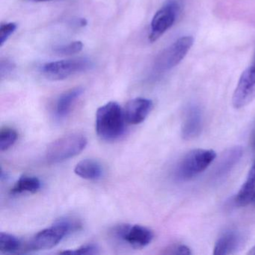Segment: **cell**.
<instances>
[{
	"label": "cell",
	"mask_w": 255,
	"mask_h": 255,
	"mask_svg": "<svg viewBox=\"0 0 255 255\" xmlns=\"http://www.w3.org/2000/svg\"><path fill=\"white\" fill-rule=\"evenodd\" d=\"M41 181L36 177L23 175L16 182L11 189L13 195L22 193H35L41 189Z\"/></svg>",
	"instance_id": "obj_17"
},
{
	"label": "cell",
	"mask_w": 255,
	"mask_h": 255,
	"mask_svg": "<svg viewBox=\"0 0 255 255\" xmlns=\"http://www.w3.org/2000/svg\"><path fill=\"white\" fill-rule=\"evenodd\" d=\"M17 25L15 23H2L0 26V47L8 41L11 35L17 29Z\"/></svg>",
	"instance_id": "obj_22"
},
{
	"label": "cell",
	"mask_w": 255,
	"mask_h": 255,
	"mask_svg": "<svg viewBox=\"0 0 255 255\" xmlns=\"http://www.w3.org/2000/svg\"><path fill=\"white\" fill-rule=\"evenodd\" d=\"M243 149L239 146L229 149L221 158V160L215 170L213 177L216 179H220L227 175L238 163L243 156Z\"/></svg>",
	"instance_id": "obj_13"
},
{
	"label": "cell",
	"mask_w": 255,
	"mask_h": 255,
	"mask_svg": "<svg viewBox=\"0 0 255 255\" xmlns=\"http://www.w3.org/2000/svg\"><path fill=\"white\" fill-rule=\"evenodd\" d=\"M216 157L214 150L196 149L183 156L175 169L176 178L187 181L205 171Z\"/></svg>",
	"instance_id": "obj_4"
},
{
	"label": "cell",
	"mask_w": 255,
	"mask_h": 255,
	"mask_svg": "<svg viewBox=\"0 0 255 255\" xmlns=\"http://www.w3.org/2000/svg\"><path fill=\"white\" fill-rule=\"evenodd\" d=\"M192 36H183L168 46L156 58L153 65L155 74H162L177 66L193 45Z\"/></svg>",
	"instance_id": "obj_5"
},
{
	"label": "cell",
	"mask_w": 255,
	"mask_h": 255,
	"mask_svg": "<svg viewBox=\"0 0 255 255\" xmlns=\"http://www.w3.org/2000/svg\"><path fill=\"white\" fill-rule=\"evenodd\" d=\"M83 89L82 87H76L64 92L60 95L56 104V116L59 119L67 117L71 113L73 106L76 101L83 95Z\"/></svg>",
	"instance_id": "obj_14"
},
{
	"label": "cell",
	"mask_w": 255,
	"mask_h": 255,
	"mask_svg": "<svg viewBox=\"0 0 255 255\" xmlns=\"http://www.w3.org/2000/svg\"><path fill=\"white\" fill-rule=\"evenodd\" d=\"M75 24L80 27H83L87 25V20L85 18H80L76 21Z\"/></svg>",
	"instance_id": "obj_25"
},
{
	"label": "cell",
	"mask_w": 255,
	"mask_h": 255,
	"mask_svg": "<svg viewBox=\"0 0 255 255\" xmlns=\"http://www.w3.org/2000/svg\"><path fill=\"white\" fill-rule=\"evenodd\" d=\"M81 227L80 221L74 218H61L52 226L37 233L29 243L26 251H41L53 249L67 236L78 231Z\"/></svg>",
	"instance_id": "obj_2"
},
{
	"label": "cell",
	"mask_w": 255,
	"mask_h": 255,
	"mask_svg": "<svg viewBox=\"0 0 255 255\" xmlns=\"http://www.w3.org/2000/svg\"><path fill=\"white\" fill-rule=\"evenodd\" d=\"M87 138L83 134L64 135L50 143L46 150V159L51 163H59L80 154L87 145Z\"/></svg>",
	"instance_id": "obj_3"
},
{
	"label": "cell",
	"mask_w": 255,
	"mask_h": 255,
	"mask_svg": "<svg viewBox=\"0 0 255 255\" xmlns=\"http://www.w3.org/2000/svg\"><path fill=\"white\" fill-rule=\"evenodd\" d=\"M83 44L80 41H74L68 44L59 45L55 47L54 52L58 55L62 56H70L77 54L83 50Z\"/></svg>",
	"instance_id": "obj_20"
},
{
	"label": "cell",
	"mask_w": 255,
	"mask_h": 255,
	"mask_svg": "<svg viewBox=\"0 0 255 255\" xmlns=\"http://www.w3.org/2000/svg\"><path fill=\"white\" fill-rule=\"evenodd\" d=\"M74 173L86 180H97L102 177L103 168L97 161L86 159L77 164L74 168Z\"/></svg>",
	"instance_id": "obj_16"
},
{
	"label": "cell",
	"mask_w": 255,
	"mask_h": 255,
	"mask_svg": "<svg viewBox=\"0 0 255 255\" xmlns=\"http://www.w3.org/2000/svg\"><path fill=\"white\" fill-rule=\"evenodd\" d=\"M248 254L251 255H255V246L250 249V251H249V252H248Z\"/></svg>",
	"instance_id": "obj_27"
},
{
	"label": "cell",
	"mask_w": 255,
	"mask_h": 255,
	"mask_svg": "<svg viewBox=\"0 0 255 255\" xmlns=\"http://www.w3.org/2000/svg\"><path fill=\"white\" fill-rule=\"evenodd\" d=\"M17 133L12 128H2L0 132V150L5 151L15 143Z\"/></svg>",
	"instance_id": "obj_19"
},
{
	"label": "cell",
	"mask_w": 255,
	"mask_h": 255,
	"mask_svg": "<svg viewBox=\"0 0 255 255\" xmlns=\"http://www.w3.org/2000/svg\"><path fill=\"white\" fill-rule=\"evenodd\" d=\"M251 147L253 150H255V129H253V132H252V135H251Z\"/></svg>",
	"instance_id": "obj_26"
},
{
	"label": "cell",
	"mask_w": 255,
	"mask_h": 255,
	"mask_svg": "<svg viewBox=\"0 0 255 255\" xmlns=\"http://www.w3.org/2000/svg\"><path fill=\"white\" fill-rule=\"evenodd\" d=\"M255 196V160L250 168L247 179L235 198L237 206L244 207L253 201Z\"/></svg>",
	"instance_id": "obj_15"
},
{
	"label": "cell",
	"mask_w": 255,
	"mask_h": 255,
	"mask_svg": "<svg viewBox=\"0 0 255 255\" xmlns=\"http://www.w3.org/2000/svg\"><path fill=\"white\" fill-rule=\"evenodd\" d=\"M92 67V62L89 59L80 58L49 62L43 65L41 72L49 80H62L77 73L88 71Z\"/></svg>",
	"instance_id": "obj_8"
},
{
	"label": "cell",
	"mask_w": 255,
	"mask_h": 255,
	"mask_svg": "<svg viewBox=\"0 0 255 255\" xmlns=\"http://www.w3.org/2000/svg\"><path fill=\"white\" fill-rule=\"evenodd\" d=\"M153 102L147 98H137L128 101L124 113L125 119L130 125H138L147 119L153 109Z\"/></svg>",
	"instance_id": "obj_10"
},
{
	"label": "cell",
	"mask_w": 255,
	"mask_h": 255,
	"mask_svg": "<svg viewBox=\"0 0 255 255\" xmlns=\"http://www.w3.org/2000/svg\"><path fill=\"white\" fill-rule=\"evenodd\" d=\"M15 64L11 59L5 58L2 59L0 62V76L1 78L4 79L8 77L15 69Z\"/></svg>",
	"instance_id": "obj_23"
},
{
	"label": "cell",
	"mask_w": 255,
	"mask_h": 255,
	"mask_svg": "<svg viewBox=\"0 0 255 255\" xmlns=\"http://www.w3.org/2000/svg\"><path fill=\"white\" fill-rule=\"evenodd\" d=\"M165 255H191L190 249L184 245H174L170 246L165 249V252H162Z\"/></svg>",
	"instance_id": "obj_24"
},
{
	"label": "cell",
	"mask_w": 255,
	"mask_h": 255,
	"mask_svg": "<svg viewBox=\"0 0 255 255\" xmlns=\"http://www.w3.org/2000/svg\"><path fill=\"white\" fill-rule=\"evenodd\" d=\"M252 202L255 203V198H254L253 201H252Z\"/></svg>",
	"instance_id": "obj_29"
},
{
	"label": "cell",
	"mask_w": 255,
	"mask_h": 255,
	"mask_svg": "<svg viewBox=\"0 0 255 255\" xmlns=\"http://www.w3.org/2000/svg\"><path fill=\"white\" fill-rule=\"evenodd\" d=\"M22 251H26V244L24 246L20 239L7 233L0 234V252L3 254H17Z\"/></svg>",
	"instance_id": "obj_18"
},
{
	"label": "cell",
	"mask_w": 255,
	"mask_h": 255,
	"mask_svg": "<svg viewBox=\"0 0 255 255\" xmlns=\"http://www.w3.org/2000/svg\"><path fill=\"white\" fill-rule=\"evenodd\" d=\"M244 243V237L240 231H225L215 244L214 255H232L240 250Z\"/></svg>",
	"instance_id": "obj_12"
},
{
	"label": "cell",
	"mask_w": 255,
	"mask_h": 255,
	"mask_svg": "<svg viewBox=\"0 0 255 255\" xmlns=\"http://www.w3.org/2000/svg\"><path fill=\"white\" fill-rule=\"evenodd\" d=\"M183 8L182 0H168L154 14L150 24L149 40L154 42L175 23Z\"/></svg>",
	"instance_id": "obj_7"
},
{
	"label": "cell",
	"mask_w": 255,
	"mask_h": 255,
	"mask_svg": "<svg viewBox=\"0 0 255 255\" xmlns=\"http://www.w3.org/2000/svg\"><path fill=\"white\" fill-rule=\"evenodd\" d=\"M59 254L70 255H98L100 254V252L98 246L91 243V244L80 246L78 249H74V250L71 249V250L63 251V252H59Z\"/></svg>",
	"instance_id": "obj_21"
},
{
	"label": "cell",
	"mask_w": 255,
	"mask_h": 255,
	"mask_svg": "<svg viewBox=\"0 0 255 255\" xmlns=\"http://www.w3.org/2000/svg\"><path fill=\"white\" fill-rule=\"evenodd\" d=\"M203 128V113L201 108L195 104L188 107L182 126V136L185 140L196 138Z\"/></svg>",
	"instance_id": "obj_11"
},
{
	"label": "cell",
	"mask_w": 255,
	"mask_h": 255,
	"mask_svg": "<svg viewBox=\"0 0 255 255\" xmlns=\"http://www.w3.org/2000/svg\"><path fill=\"white\" fill-rule=\"evenodd\" d=\"M125 113L118 103L112 101L98 109L95 127L98 136L104 141H116L125 130Z\"/></svg>",
	"instance_id": "obj_1"
},
{
	"label": "cell",
	"mask_w": 255,
	"mask_h": 255,
	"mask_svg": "<svg viewBox=\"0 0 255 255\" xmlns=\"http://www.w3.org/2000/svg\"><path fill=\"white\" fill-rule=\"evenodd\" d=\"M255 98V57L252 65L242 74L232 98L234 108L241 109Z\"/></svg>",
	"instance_id": "obj_9"
},
{
	"label": "cell",
	"mask_w": 255,
	"mask_h": 255,
	"mask_svg": "<svg viewBox=\"0 0 255 255\" xmlns=\"http://www.w3.org/2000/svg\"><path fill=\"white\" fill-rule=\"evenodd\" d=\"M34 2H46V1H50V0H31Z\"/></svg>",
	"instance_id": "obj_28"
},
{
	"label": "cell",
	"mask_w": 255,
	"mask_h": 255,
	"mask_svg": "<svg viewBox=\"0 0 255 255\" xmlns=\"http://www.w3.org/2000/svg\"><path fill=\"white\" fill-rule=\"evenodd\" d=\"M111 237L119 244H125L132 249H139L148 246L153 239L151 230L139 225H118L113 228Z\"/></svg>",
	"instance_id": "obj_6"
}]
</instances>
